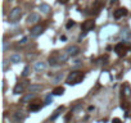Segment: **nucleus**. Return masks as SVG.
<instances>
[{"mask_svg": "<svg viewBox=\"0 0 131 123\" xmlns=\"http://www.w3.org/2000/svg\"><path fill=\"white\" fill-rule=\"evenodd\" d=\"M84 73L82 72H80V71H73V72H71L68 76H67V78H66V82H67L68 85H77V83H80L82 80H84Z\"/></svg>", "mask_w": 131, "mask_h": 123, "instance_id": "1", "label": "nucleus"}, {"mask_svg": "<svg viewBox=\"0 0 131 123\" xmlns=\"http://www.w3.org/2000/svg\"><path fill=\"white\" fill-rule=\"evenodd\" d=\"M21 17H22V9H21L19 7H16V8H13V9L10 10L8 19H9V22L16 23V22H18V21L21 19Z\"/></svg>", "mask_w": 131, "mask_h": 123, "instance_id": "2", "label": "nucleus"}, {"mask_svg": "<svg viewBox=\"0 0 131 123\" xmlns=\"http://www.w3.org/2000/svg\"><path fill=\"white\" fill-rule=\"evenodd\" d=\"M42 31H44V27H42L41 24H36V26H34V27L30 30V35L34 36V37H37V36H40V35L42 33Z\"/></svg>", "mask_w": 131, "mask_h": 123, "instance_id": "3", "label": "nucleus"}, {"mask_svg": "<svg viewBox=\"0 0 131 123\" xmlns=\"http://www.w3.org/2000/svg\"><path fill=\"white\" fill-rule=\"evenodd\" d=\"M66 51L68 53V55H70V56H76V55L80 53V47H79V46H76V45H72V46H68Z\"/></svg>", "mask_w": 131, "mask_h": 123, "instance_id": "4", "label": "nucleus"}, {"mask_svg": "<svg viewBox=\"0 0 131 123\" xmlns=\"http://www.w3.org/2000/svg\"><path fill=\"white\" fill-rule=\"evenodd\" d=\"M34 69L36 71V72H44L45 69H46V64L44 63V61H36L35 63V66H34Z\"/></svg>", "mask_w": 131, "mask_h": 123, "instance_id": "5", "label": "nucleus"}, {"mask_svg": "<svg viewBox=\"0 0 131 123\" xmlns=\"http://www.w3.org/2000/svg\"><path fill=\"white\" fill-rule=\"evenodd\" d=\"M40 21V16L37 13H31L28 17H27V22L28 23H37Z\"/></svg>", "mask_w": 131, "mask_h": 123, "instance_id": "6", "label": "nucleus"}, {"mask_svg": "<svg viewBox=\"0 0 131 123\" xmlns=\"http://www.w3.org/2000/svg\"><path fill=\"white\" fill-rule=\"evenodd\" d=\"M94 26H95V22H94V21H86V22L82 24V28H84L85 32H89L90 30L94 28Z\"/></svg>", "mask_w": 131, "mask_h": 123, "instance_id": "7", "label": "nucleus"}, {"mask_svg": "<svg viewBox=\"0 0 131 123\" xmlns=\"http://www.w3.org/2000/svg\"><path fill=\"white\" fill-rule=\"evenodd\" d=\"M34 97H35V94H34V92H30V94L25 95V96L21 99V103H22V104H27V103H30Z\"/></svg>", "mask_w": 131, "mask_h": 123, "instance_id": "8", "label": "nucleus"}, {"mask_svg": "<svg viewBox=\"0 0 131 123\" xmlns=\"http://www.w3.org/2000/svg\"><path fill=\"white\" fill-rule=\"evenodd\" d=\"M39 9L41 10V13H44V14H49L50 13V10H51V8H50V5L49 4H40V7H39Z\"/></svg>", "mask_w": 131, "mask_h": 123, "instance_id": "9", "label": "nucleus"}, {"mask_svg": "<svg viewBox=\"0 0 131 123\" xmlns=\"http://www.w3.org/2000/svg\"><path fill=\"white\" fill-rule=\"evenodd\" d=\"M126 14H127V10H126L125 8H121V9H117V10L114 12V18L118 19V18H121V17H123V16H126Z\"/></svg>", "mask_w": 131, "mask_h": 123, "instance_id": "10", "label": "nucleus"}, {"mask_svg": "<svg viewBox=\"0 0 131 123\" xmlns=\"http://www.w3.org/2000/svg\"><path fill=\"white\" fill-rule=\"evenodd\" d=\"M10 61L14 63V64H18V63L22 61V58H21L19 54H13V55H10Z\"/></svg>", "mask_w": 131, "mask_h": 123, "instance_id": "11", "label": "nucleus"}, {"mask_svg": "<svg viewBox=\"0 0 131 123\" xmlns=\"http://www.w3.org/2000/svg\"><path fill=\"white\" fill-rule=\"evenodd\" d=\"M23 90H25V83H17L16 87H14V90H13V92L18 95V94L23 92Z\"/></svg>", "mask_w": 131, "mask_h": 123, "instance_id": "12", "label": "nucleus"}, {"mask_svg": "<svg viewBox=\"0 0 131 123\" xmlns=\"http://www.w3.org/2000/svg\"><path fill=\"white\" fill-rule=\"evenodd\" d=\"M114 50H116V53H117L118 55H123V54H125V47H123V44L121 42V44L116 45Z\"/></svg>", "mask_w": 131, "mask_h": 123, "instance_id": "13", "label": "nucleus"}, {"mask_svg": "<svg viewBox=\"0 0 131 123\" xmlns=\"http://www.w3.org/2000/svg\"><path fill=\"white\" fill-rule=\"evenodd\" d=\"M68 58H70L68 53H67V51H64L63 54H60V55H59V59H58V60L60 61V63H66V61H67V59H68Z\"/></svg>", "mask_w": 131, "mask_h": 123, "instance_id": "14", "label": "nucleus"}, {"mask_svg": "<svg viewBox=\"0 0 131 123\" xmlns=\"http://www.w3.org/2000/svg\"><path fill=\"white\" fill-rule=\"evenodd\" d=\"M42 89V86L41 85H31L30 87H28V90H30V92H36V91H40Z\"/></svg>", "mask_w": 131, "mask_h": 123, "instance_id": "15", "label": "nucleus"}, {"mask_svg": "<svg viewBox=\"0 0 131 123\" xmlns=\"http://www.w3.org/2000/svg\"><path fill=\"white\" fill-rule=\"evenodd\" d=\"M64 94V89L63 87H57V89H54V91H53V95H55V96H60V95H63Z\"/></svg>", "mask_w": 131, "mask_h": 123, "instance_id": "16", "label": "nucleus"}, {"mask_svg": "<svg viewBox=\"0 0 131 123\" xmlns=\"http://www.w3.org/2000/svg\"><path fill=\"white\" fill-rule=\"evenodd\" d=\"M62 110H63V106H59V108L57 109V112H55V113H54V114L50 117V120H54V119H57V118L59 117V114H60V112H62Z\"/></svg>", "mask_w": 131, "mask_h": 123, "instance_id": "17", "label": "nucleus"}, {"mask_svg": "<svg viewBox=\"0 0 131 123\" xmlns=\"http://www.w3.org/2000/svg\"><path fill=\"white\" fill-rule=\"evenodd\" d=\"M13 118H14L16 120H22V119L25 118V115H23L21 112H16V113L13 114Z\"/></svg>", "mask_w": 131, "mask_h": 123, "instance_id": "18", "label": "nucleus"}, {"mask_svg": "<svg viewBox=\"0 0 131 123\" xmlns=\"http://www.w3.org/2000/svg\"><path fill=\"white\" fill-rule=\"evenodd\" d=\"M41 108V105H39V104H32L31 106H30V110L31 112H36V110H39Z\"/></svg>", "mask_w": 131, "mask_h": 123, "instance_id": "19", "label": "nucleus"}, {"mask_svg": "<svg viewBox=\"0 0 131 123\" xmlns=\"http://www.w3.org/2000/svg\"><path fill=\"white\" fill-rule=\"evenodd\" d=\"M130 94H131L130 86H128V85H125V96H130Z\"/></svg>", "mask_w": 131, "mask_h": 123, "instance_id": "20", "label": "nucleus"}, {"mask_svg": "<svg viewBox=\"0 0 131 123\" xmlns=\"http://www.w3.org/2000/svg\"><path fill=\"white\" fill-rule=\"evenodd\" d=\"M30 75V67H25V69H23V72H22V76L23 77H27Z\"/></svg>", "mask_w": 131, "mask_h": 123, "instance_id": "21", "label": "nucleus"}, {"mask_svg": "<svg viewBox=\"0 0 131 123\" xmlns=\"http://www.w3.org/2000/svg\"><path fill=\"white\" fill-rule=\"evenodd\" d=\"M27 40H28L27 37H22V40L18 41V45H26L27 44Z\"/></svg>", "mask_w": 131, "mask_h": 123, "instance_id": "22", "label": "nucleus"}, {"mask_svg": "<svg viewBox=\"0 0 131 123\" xmlns=\"http://www.w3.org/2000/svg\"><path fill=\"white\" fill-rule=\"evenodd\" d=\"M8 47H9V42H8V41H4V42H3V50L7 51Z\"/></svg>", "mask_w": 131, "mask_h": 123, "instance_id": "23", "label": "nucleus"}, {"mask_svg": "<svg viewBox=\"0 0 131 123\" xmlns=\"http://www.w3.org/2000/svg\"><path fill=\"white\" fill-rule=\"evenodd\" d=\"M49 64H50V66H57V60H55L54 58H50V59H49Z\"/></svg>", "mask_w": 131, "mask_h": 123, "instance_id": "24", "label": "nucleus"}, {"mask_svg": "<svg viewBox=\"0 0 131 123\" xmlns=\"http://www.w3.org/2000/svg\"><path fill=\"white\" fill-rule=\"evenodd\" d=\"M50 103H53V97H51V95H49V96L46 97V100H45V104H50Z\"/></svg>", "mask_w": 131, "mask_h": 123, "instance_id": "25", "label": "nucleus"}, {"mask_svg": "<svg viewBox=\"0 0 131 123\" xmlns=\"http://www.w3.org/2000/svg\"><path fill=\"white\" fill-rule=\"evenodd\" d=\"M62 78H63V75L60 73V75H58V76L55 77V80H54V82H59V81H60Z\"/></svg>", "mask_w": 131, "mask_h": 123, "instance_id": "26", "label": "nucleus"}, {"mask_svg": "<svg viewBox=\"0 0 131 123\" xmlns=\"http://www.w3.org/2000/svg\"><path fill=\"white\" fill-rule=\"evenodd\" d=\"M73 26H75V22H73V21H70L66 27H67V28H71V27H73Z\"/></svg>", "mask_w": 131, "mask_h": 123, "instance_id": "27", "label": "nucleus"}, {"mask_svg": "<svg viewBox=\"0 0 131 123\" xmlns=\"http://www.w3.org/2000/svg\"><path fill=\"white\" fill-rule=\"evenodd\" d=\"M7 67H8V61H7V60H4V61H3V68H4V69H7Z\"/></svg>", "mask_w": 131, "mask_h": 123, "instance_id": "28", "label": "nucleus"}, {"mask_svg": "<svg viewBox=\"0 0 131 123\" xmlns=\"http://www.w3.org/2000/svg\"><path fill=\"white\" fill-rule=\"evenodd\" d=\"M112 123H121V120H119L118 118H114V119L112 120Z\"/></svg>", "mask_w": 131, "mask_h": 123, "instance_id": "29", "label": "nucleus"}, {"mask_svg": "<svg viewBox=\"0 0 131 123\" xmlns=\"http://www.w3.org/2000/svg\"><path fill=\"white\" fill-rule=\"evenodd\" d=\"M60 40H63V41H66V40H67V37H66V36H60Z\"/></svg>", "mask_w": 131, "mask_h": 123, "instance_id": "30", "label": "nucleus"}, {"mask_svg": "<svg viewBox=\"0 0 131 123\" xmlns=\"http://www.w3.org/2000/svg\"><path fill=\"white\" fill-rule=\"evenodd\" d=\"M59 3H63L64 4V3H67V0H59Z\"/></svg>", "mask_w": 131, "mask_h": 123, "instance_id": "31", "label": "nucleus"}]
</instances>
